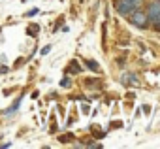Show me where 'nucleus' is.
<instances>
[{
  "mask_svg": "<svg viewBox=\"0 0 160 149\" xmlns=\"http://www.w3.org/2000/svg\"><path fill=\"white\" fill-rule=\"evenodd\" d=\"M154 28H156V30H158V32H160V21H158V23H156V25H154Z\"/></svg>",
  "mask_w": 160,
  "mask_h": 149,
  "instance_id": "obj_10",
  "label": "nucleus"
},
{
  "mask_svg": "<svg viewBox=\"0 0 160 149\" xmlns=\"http://www.w3.org/2000/svg\"><path fill=\"white\" fill-rule=\"evenodd\" d=\"M147 19H149V25H156L160 21V0H151V2L147 4Z\"/></svg>",
  "mask_w": 160,
  "mask_h": 149,
  "instance_id": "obj_3",
  "label": "nucleus"
},
{
  "mask_svg": "<svg viewBox=\"0 0 160 149\" xmlns=\"http://www.w3.org/2000/svg\"><path fill=\"white\" fill-rule=\"evenodd\" d=\"M79 70H81V68H79V66H77V62H72V72H75V74H77Z\"/></svg>",
  "mask_w": 160,
  "mask_h": 149,
  "instance_id": "obj_7",
  "label": "nucleus"
},
{
  "mask_svg": "<svg viewBox=\"0 0 160 149\" xmlns=\"http://www.w3.org/2000/svg\"><path fill=\"white\" fill-rule=\"evenodd\" d=\"M49 51H51V45H45V47H43V49H42V55H47V53H49Z\"/></svg>",
  "mask_w": 160,
  "mask_h": 149,
  "instance_id": "obj_9",
  "label": "nucleus"
},
{
  "mask_svg": "<svg viewBox=\"0 0 160 149\" xmlns=\"http://www.w3.org/2000/svg\"><path fill=\"white\" fill-rule=\"evenodd\" d=\"M19 104H21V98H17V100H15V102L12 104V108H8V110L4 111V115H13V113H15V111L19 110Z\"/></svg>",
  "mask_w": 160,
  "mask_h": 149,
  "instance_id": "obj_4",
  "label": "nucleus"
},
{
  "mask_svg": "<svg viewBox=\"0 0 160 149\" xmlns=\"http://www.w3.org/2000/svg\"><path fill=\"white\" fill-rule=\"evenodd\" d=\"M87 64H89V68H92V70H94V72H98V64H96V62H94V60H89V62H87Z\"/></svg>",
  "mask_w": 160,
  "mask_h": 149,
  "instance_id": "obj_6",
  "label": "nucleus"
},
{
  "mask_svg": "<svg viewBox=\"0 0 160 149\" xmlns=\"http://www.w3.org/2000/svg\"><path fill=\"white\" fill-rule=\"evenodd\" d=\"M60 85H62V87H70V80H68V78H64V80L60 81Z\"/></svg>",
  "mask_w": 160,
  "mask_h": 149,
  "instance_id": "obj_8",
  "label": "nucleus"
},
{
  "mask_svg": "<svg viewBox=\"0 0 160 149\" xmlns=\"http://www.w3.org/2000/svg\"><path fill=\"white\" fill-rule=\"evenodd\" d=\"M128 21H130V25L132 27H136V28H141V30H145V28H149V19H147V13H145V10H136V12H132L130 15H128Z\"/></svg>",
  "mask_w": 160,
  "mask_h": 149,
  "instance_id": "obj_2",
  "label": "nucleus"
},
{
  "mask_svg": "<svg viewBox=\"0 0 160 149\" xmlns=\"http://www.w3.org/2000/svg\"><path fill=\"white\" fill-rule=\"evenodd\" d=\"M143 4H145V0H117V2H115V10L122 17H128L132 12L139 10Z\"/></svg>",
  "mask_w": 160,
  "mask_h": 149,
  "instance_id": "obj_1",
  "label": "nucleus"
},
{
  "mask_svg": "<svg viewBox=\"0 0 160 149\" xmlns=\"http://www.w3.org/2000/svg\"><path fill=\"white\" fill-rule=\"evenodd\" d=\"M38 30H40V27L30 25V27H28V30H27V34H28V36H32V34H34V32H38Z\"/></svg>",
  "mask_w": 160,
  "mask_h": 149,
  "instance_id": "obj_5",
  "label": "nucleus"
}]
</instances>
